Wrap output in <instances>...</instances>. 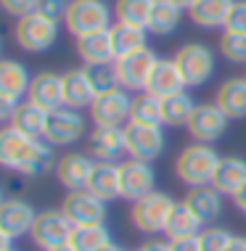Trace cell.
<instances>
[{
  "instance_id": "obj_21",
  "label": "cell",
  "mask_w": 246,
  "mask_h": 251,
  "mask_svg": "<svg viewBox=\"0 0 246 251\" xmlns=\"http://www.w3.org/2000/svg\"><path fill=\"white\" fill-rule=\"evenodd\" d=\"M87 191L95 193L101 201L111 203L122 199V172H119V161H95L93 177Z\"/></svg>"
},
{
  "instance_id": "obj_1",
  "label": "cell",
  "mask_w": 246,
  "mask_h": 251,
  "mask_svg": "<svg viewBox=\"0 0 246 251\" xmlns=\"http://www.w3.org/2000/svg\"><path fill=\"white\" fill-rule=\"evenodd\" d=\"M0 161L5 169L19 172L22 177H43V175L56 169V153L53 146L43 138H29V135L3 127L0 132Z\"/></svg>"
},
{
  "instance_id": "obj_44",
  "label": "cell",
  "mask_w": 246,
  "mask_h": 251,
  "mask_svg": "<svg viewBox=\"0 0 246 251\" xmlns=\"http://www.w3.org/2000/svg\"><path fill=\"white\" fill-rule=\"evenodd\" d=\"M138 251H172V243L164 241V238H148Z\"/></svg>"
},
{
  "instance_id": "obj_35",
  "label": "cell",
  "mask_w": 246,
  "mask_h": 251,
  "mask_svg": "<svg viewBox=\"0 0 246 251\" xmlns=\"http://www.w3.org/2000/svg\"><path fill=\"white\" fill-rule=\"evenodd\" d=\"M69 243L77 251H98L106 243H111V235H109L106 225H82V227H74Z\"/></svg>"
},
{
  "instance_id": "obj_22",
  "label": "cell",
  "mask_w": 246,
  "mask_h": 251,
  "mask_svg": "<svg viewBox=\"0 0 246 251\" xmlns=\"http://www.w3.org/2000/svg\"><path fill=\"white\" fill-rule=\"evenodd\" d=\"M215 103L230 122L246 119V77H230L217 87Z\"/></svg>"
},
{
  "instance_id": "obj_5",
  "label": "cell",
  "mask_w": 246,
  "mask_h": 251,
  "mask_svg": "<svg viewBox=\"0 0 246 251\" xmlns=\"http://www.w3.org/2000/svg\"><path fill=\"white\" fill-rule=\"evenodd\" d=\"M111 16H114V8H109L106 0H72L64 26L77 40V37L93 35V32H106L114 24Z\"/></svg>"
},
{
  "instance_id": "obj_46",
  "label": "cell",
  "mask_w": 246,
  "mask_h": 251,
  "mask_svg": "<svg viewBox=\"0 0 246 251\" xmlns=\"http://www.w3.org/2000/svg\"><path fill=\"white\" fill-rule=\"evenodd\" d=\"M228 251H246V238H244V235H233Z\"/></svg>"
},
{
  "instance_id": "obj_17",
  "label": "cell",
  "mask_w": 246,
  "mask_h": 251,
  "mask_svg": "<svg viewBox=\"0 0 246 251\" xmlns=\"http://www.w3.org/2000/svg\"><path fill=\"white\" fill-rule=\"evenodd\" d=\"M87 153L95 161H119L127 153L125 127H93L87 132Z\"/></svg>"
},
{
  "instance_id": "obj_29",
  "label": "cell",
  "mask_w": 246,
  "mask_h": 251,
  "mask_svg": "<svg viewBox=\"0 0 246 251\" xmlns=\"http://www.w3.org/2000/svg\"><path fill=\"white\" fill-rule=\"evenodd\" d=\"M8 127H13V130H19L24 135H29V138H45L48 111H45V108H40V106H35L32 100H22Z\"/></svg>"
},
{
  "instance_id": "obj_30",
  "label": "cell",
  "mask_w": 246,
  "mask_h": 251,
  "mask_svg": "<svg viewBox=\"0 0 246 251\" xmlns=\"http://www.w3.org/2000/svg\"><path fill=\"white\" fill-rule=\"evenodd\" d=\"M196 100L191 98L188 90L175 93L169 98H162V125L164 127H186L191 114L196 111Z\"/></svg>"
},
{
  "instance_id": "obj_48",
  "label": "cell",
  "mask_w": 246,
  "mask_h": 251,
  "mask_svg": "<svg viewBox=\"0 0 246 251\" xmlns=\"http://www.w3.org/2000/svg\"><path fill=\"white\" fill-rule=\"evenodd\" d=\"M0 251H16L11 246V238H3V235H0Z\"/></svg>"
},
{
  "instance_id": "obj_15",
  "label": "cell",
  "mask_w": 246,
  "mask_h": 251,
  "mask_svg": "<svg viewBox=\"0 0 246 251\" xmlns=\"http://www.w3.org/2000/svg\"><path fill=\"white\" fill-rule=\"evenodd\" d=\"M93 169H95V159L90 153L72 151V153H64L56 161V169H53V172H56V180L66 188V191H87Z\"/></svg>"
},
{
  "instance_id": "obj_23",
  "label": "cell",
  "mask_w": 246,
  "mask_h": 251,
  "mask_svg": "<svg viewBox=\"0 0 246 251\" xmlns=\"http://www.w3.org/2000/svg\"><path fill=\"white\" fill-rule=\"evenodd\" d=\"M74 48H77V56H80V61H82L85 66L114 64V61H117L109 29H106V32H93V35H85V37H77Z\"/></svg>"
},
{
  "instance_id": "obj_49",
  "label": "cell",
  "mask_w": 246,
  "mask_h": 251,
  "mask_svg": "<svg viewBox=\"0 0 246 251\" xmlns=\"http://www.w3.org/2000/svg\"><path fill=\"white\" fill-rule=\"evenodd\" d=\"M98 251H125V249H122L119 243H114V241H111V243H106V246H104V249H98Z\"/></svg>"
},
{
  "instance_id": "obj_18",
  "label": "cell",
  "mask_w": 246,
  "mask_h": 251,
  "mask_svg": "<svg viewBox=\"0 0 246 251\" xmlns=\"http://www.w3.org/2000/svg\"><path fill=\"white\" fill-rule=\"evenodd\" d=\"M27 100H32L35 106L45 108L48 114L56 111V108L66 106L64 103V74L56 72H37L32 77L29 93H27Z\"/></svg>"
},
{
  "instance_id": "obj_27",
  "label": "cell",
  "mask_w": 246,
  "mask_h": 251,
  "mask_svg": "<svg viewBox=\"0 0 246 251\" xmlns=\"http://www.w3.org/2000/svg\"><path fill=\"white\" fill-rule=\"evenodd\" d=\"M29 85H32V77L24 64H19L13 58H5L0 64V96L22 100L29 93Z\"/></svg>"
},
{
  "instance_id": "obj_50",
  "label": "cell",
  "mask_w": 246,
  "mask_h": 251,
  "mask_svg": "<svg viewBox=\"0 0 246 251\" xmlns=\"http://www.w3.org/2000/svg\"><path fill=\"white\" fill-rule=\"evenodd\" d=\"M51 251H77L72 246V243H64V246H56V249H51Z\"/></svg>"
},
{
  "instance_id": "obj_41",
  "label": "cell",
  "mask_w": 246,
  "mask_h": 251,
  "mask_svg": "<svg viewBox=\"0 0 246 251\" xmlns=\"http://www.w3.org/2000/svg\"><path fill=\"white\" fill-rule=\"evenodd\" d=\"M72 0H40V13H45L48 19L53 22H64L66 19V11H69Z\"/></svg>"
},
{
  "instance_id": "obj_4",
  "label": "cell",
  "mask_w": 246,
  "mask_h": 251,
  "mask_svg": "<svg viewBox=\"0 0 246 251\" xmlns=\"http://www.w3.org/2000/svg\"><path fill=\"white\" fill-rule=\"evenodd\" d=\"M58 40V22L48 19L45 13H27L13 24V43L27 53H45Z\"/></svg>"
},
{
  "instance_id": "obj_36",
  "label": "cell",
  "mask_w": 246,
  "mask_h": 251,
  "mask_svg": "<svg viewBox=\"0 0 246 251\" xmlns=\"http://www.w3.org/2000/svg\"><path fill=\"white\" fill-rule=\"evenodd\" d=\"M87 74H90V82L95 87V93H111L117 90L119 85V74H117V64H95V66H85Z\"/></svg>"
},
{
  "instance_id": "obj_39",
  "label": "cell",
  "mask_w": 246,
  "mask_h": 251,
  "mask_svg": "<svg viewBox=\"0 0 246 251\" xmlns=\"http://www.w3.org/2000/svg\"><path fill=\"white\" fill-rule=\"evenodd\" d=\"M3 11L13 19H22L27 13H35L40 8V0H0Z\"/></svg>"
},
{
  "instance_id": "obj_38",
  "label": "cell",
  "mask_w": 246,
  "mask_h": 251,
  "mask_svg": "<svg viewBox=\"0 0 246 251\" xmlns=\"http://www.w3.org/2000/svg\"><path fill=\"white\" fill-rule=\"evenodd\" d=\"M230 241H233V233L225 227H204L199 233V243H201V251H228Z\"/></svg>"
},
{
  "instance_id": "obj_14",
  "label": "cell",
  "mask_w": 246,
  "mask_h": 251,
  "mask_svg": "<svg viewBox=\"0 0 246 251\" xmlns=\"http://www.w3.org/2000/svg\"><path fill=\"white\" fill-rule=\"evenodd\" d=\"M35 220H37V212L24 199L5 196L0 201V235L3 238L13 241V238H22V235H29Z\"/></svg>"
},
{
  "instance_id": "obj_40",
  "label": "cell",
  "mask_w": 246,
  "mask_h": 251,
  "mask_svg": "<svg viewBox=\"0 0 246 251\" xmlns=\"http://www.w3.org/2000/svg\"><path fill=\"white\" fill-rule=\"evenodd\" d=\"M225 32H241V35H246V0H236L233 3L230 16L225 22Z\"/></svg>"
},
{
  "instance_id": "obj_47",
  "label": "cell",
  "mask_w": 246,
  "mask_h": 251,
  "mask_svg": "<svg viewBox=\"0 0 246 251\" xmlns=\"http://www.w3.org/2000/svg\"><path fill=\"white\" fill-rule=\"evenodd\" d=\"M172 3L177 5V8H183V11H191V8H193L196 0H172Z\"/></svg>"
},
{
  "instance_id": "obj_19",
  "label": "cell",
  "mask_w": 246,
  "mask_h": 251,
  "mask_svg": "<svg viewBox=\"0 0 246 251\" xmlns=\"http://www.w3.org/2000/svg\"><path fill=\"white\" fill-rule=\"evenodd\" d=\"M95 98H98V93H95L85 66H74V69L64 72V103L66 106L82 111V108H90Z\"/></svg>"
},
{
  "instance_id": "obj_51",
  "label": "cell",
  "mask_w": 246,
  "mask_h": 251,
  "mask_svg": "<svg viewBox=\"0 0 246 251\" xmlns=\"http://www.w3.org/2000/svg\"><path fill=\"white\" fill-rule=\"evenodd\" d=\"M135 251H138V249H135Z\"/></svg>"
},
{
  "instance_id": "obj_32",
  "label": "cell",
  "mask_w": 246,
  "mask_h": 251,
  "mask_svg": "<svg viewBox=\"0 0 246 251\" xmlns=\"http://www.w3.org/2000/svg\"><path fill=\"white\" fill-rule=\"evenodd\" d=\"M183 22V8H177L172 0H156L151 11V22H148V32L156 37H167L180 26Z\"/></svg>"
},
{
  "instance_id": "obj_33",
  "label": "cell",
  "mask_w": 246,
  "mask_h": 251,
  "mask_svg": "<svg viewBox=\"0 0 246 251\" xmlns=\"http://www.w3.org/2000/svg\"><path fill=\"white\" fill-rule=\"evenodd\" d=\"M154 3L156 0H117L114 3V19L122 24H133V26L148 29Z\"/></svg>"
},
{
  "instance_id": "obj_9",
  "label": "cell",
  "mask_w": 246,
  "mask_h": 251,
  "mask_svg": "<svg viewBox=\"0 0 246 251\" xmlns=\"http://www.w3.org/2000/svg\"><path fill=\"white\" fill-rule=\"evenodd\" d=\"M85 117L80 108L72 106H61L56 111L48 114V127H45V143H51L53 148H66L74 146L85 138Z\"/></svg>"
},
{
  "instance_id": "obj_16",
  "label": "cell",
  "mask_w": 246,
  "mask_h": 251,
  "mask_svg": "<svg viewBox=\"0 0 246 251\" xmlns=\"http://www.w3.org/2000/svg\"><path fill=\"white\" fill-rule=\"evenodd\" d=\"M122 172V199L135 203L143 196L154 193L156 185V172L151 167V161H138V159H127L119 164Z\"/></svg>"
},
{
  "instance_id": "obj_26",
  "label": "cell",
  "mask_w": 246,
  "mask_h": 251,
  "mask_svg": "<svg viewBox=\"0 0 246 251\" xmlns=\"http://www.w3.org/2000/svg\"><path fill=\"white\" fill-rule=\"evenodd\" d=\"M236 0H196L188 11L191 22L201 29H225V22L230 16Z\"/></svg>"
},
{
  "instance_id": "obj_31",
  "label": "cell",
  "mask_w": 246,
  "mask_h": 251,
  "mask_svg": "<svg viewBox=\"0 0 246 251\" xmlns=\"http://www.w3.org/2000/svg\"><path fill=\"white\" fill-rule=\"evenodd\" d=\"M204 230V222L196 217L186 203H177L172 217H169L167 227H164V238L167 241H177V238H191V235H199Z\"/></svg>"
},
{
  "instance_id": "obj_8",
  "label": "cell",
  "mask_w": 246,
  "mask_h": 251,
  "mask_svg": "<svg viewBox=\"0 0 246 251\" xmlns=\"http://www.w3.org/2000/svg\"><path fill=\"white\" fill-rule=\"evenodd\" d=\"M72 233H74V225L61 209H43V212H37V220L32 225L29 238L40 251H51L56 246L69 243Z\"/></svg>"
},
{
  "instance_id": "obj_13",
  "label": "cell",
  "mask_w": 246,
  "mask_h": 251,
  "mask_svg": "<svg viewBox=\"0 0 246 251\" xmlns=\"http://www.w3.org/2000/svg\"><path fill=\"white\" fill-rule=\"evenodd\" d=\"M228 117L222 114V108L217 103H199L196 106V111L191 114L186 130L188 135L193 138V143H217V140L225 135V130H228Z\"/></svg>"
},
{
  "instance_id": "obj_2",
  "label": "cell",
  "mask_w": 246,
  "mask_h": 251,
  "mask_svg": "<svg viewBox=\"0 0 246 251\" xmlns=\"http://www.w3.org/2000/svg\"><path fill=\"white\" fill-rule=\"evenodd\" d=\"M222 156L207 143H191L186 146L175 159V175L183 185L199 188V185H212Z\"/></svg>"
},
{
  "instance_id": "obj_43",
  "label": "cell",
  "mask_w": 246,
  "mask_h": 251,
  "mask_svg": "<svg viewBox=\"0 0 246 251\" xmlns=\"http://www.w3.org/2000/svg\"><path fill=\"white\" fill-rule=\"evenodd\" d=\"M169 243H172V251H201L199 235H191V238H177V241H169Z\"/></svg>"
},
{
  "instance_id": "obj_24",
  "label": "cell",
  "mask_w": 246,
  "mask_h": 251,
  "mask_svg": "<svg viewBox=\"0 0 246 251\" xmlns=\"http://www.w3.org/2000/svg\"><path fill=\"white\" fill-rule=\"evenodd\" d=\"M183 90H188V85H186L183 72L177 69L175 58H159V64H156V69L151 74V82H148V93H154L159 98H169Z\"/></svg>"
},
{
  "instance_id": "obj_45",
  "label": "cell",
  "mask_w": 246,
  "mask_h": 251,
  "mask_svg": "<svg viewBox=\"0 0 246 251\" xmlns=\"http://www.w3.org/2000/svg\"><path fill=\"white\" fill-rule=\"evenodd\" d=\"M233 203H236V209H238V212H241V214L246 217V185H244L241 191H238V193L233 196Z\"/></svg>"
},
{
  "instance_id": "obj_34",
  "label": "cell",
  "mask_w": 246,
  "mask_h": 251,
  "mask_svg": "<svg viewBox=\"0 0 246 251\" xmlns=\"http://www.w3.org/2000/svg\"><path fill=\"white\" fill-rule=\"evenodd\" d=\"M130 122H140V125H162V98L154 93L143 90L133 98V114Z\"/></svg>"
},
{
  "instance_id": "obj_25",
  "label": "cell",
  "mask_w": 246,
  "mask_h": 251,
  "mask_svg": "<svg viewBox=\"0 0 246 251\" xmlns=\"http://www.w3.org/2000/svg\"><path fill=\"white\" fill-rule=\"evenodd\" d=\"M212 185H215L222 196H230V199H233V196L246 185V159L244 156H222L220 164H217Z\"/></svg>"
},
{
  "instance_id": "obj_10",
  "label": "cell",
  "mask_w": 246,
  "mask_h": 251,
  "mask_svg": "<svg viewBox=\"0 0 246 251\" xmlns=\"http://www.w3.org/2000/svg\"><path fill=\"white\" fill-rule=\"evenodd\" d=\"M117 74H119V85L125 87L127 93H143L148 90V82H151V74L159 64V56L151 48H143L138 53H130L125 58H117Z\"/></svg>"
},
{
  "instance_id": "obj_3",
  "label": "cell",
  "mask_w": 246,
  "mask_h": 251,
  "mask_svg": "<svg viewBox=\"0 0 246 251\" xmlns=\"http://www.w3.org/2000/svg\"><path fill=\"white\" fill-rule=\"evenodd\" d=\"M175 206H177V201L169 193L154 191V193L143 196L140 201L133 203V209H130V222H133V227L138 230V233H146V235L164 233V227H167Z\"/></svg>"
},
{
  "instance_id": "obj_42",
  "label": "cell",
  "mask_w": 246,
  "mask_h": 251,
  "mask_svg": "<svg viewBox=\"0 0 246 251\" xmlns=\"http://www.w3.org/2000/svg\"><path fill=\"white\" fill-rule=\"evenodd\" d=\"M19 103H22V100H13V98L0 96V119H3V125H5V127L11 125V119H13V114H16Z\"/></svg>"
},
{
  "instance_id": "obj_6",
  "label": "cell",
  "mask_w": 246,
  "mask_h": 251,
  "mask_svg": "<svg viewBox=\"0 0 246 251\" xmlns=\"http://www.w3.org/2000/svg\"><path fill=\"white\" fill-rule=\"evenodd\" d=\"M172 58H175L177 69L183 72L186 85L191 90H193V87H204L212 77H215V53H212V48L204 43L180 45Z\"/></svg>"
},
{
  "instance_id": "obj_28",
  "label": "cell",
  "mask_w": 246,
  "mask_h": 251,
  "mask_svg": "<svg viewBox=\"0 0 246 251\" xmlns=\"http://www.w3.org/2000/svg\"><path fill=\"white\" fill-rule=\"evenodd\" d=\"M109 35H111L114 56H117V58H125V56H130V53H138L143 48H148V45H146L148 29H143V26L114 22L111 26H109Z\"/></svg>"
},
{
  "instance_id": "obj_20",
  "label": "cell",
  "mask_w": 246,
  "mask_h": 251,
  "mask_svg": "<svg viewBox=\"0 0 246 251\" xmlns=\"http://www.w3.org/2000/svg\"><path fill=\"white\" fill-rule=\"evenodd\" d=\"M183 203L193 212L204 225H212L217 217L222 214V193L215 185H199V188H188Z\"/></svg>"
},
{
  "instance_id": "obj_7",
  "label": "cell",
  "mask_w": 246,
  "mask_h": 251,
  "mask_svg": "<svg viewBox=\"0 0 246 251\" xmlns=\"http://www.w3.org/2000/svg\"><path fill=\"white\" fill-rule=\"evenodd\" d=\"M125 143L127 156L138 161H156L164 153L167 138H164V125H140V122H127L125 125Z\"/></svg>"
},
{
  "instance_id": "obj_11",
  "label": "cell",
  "mask_w": 246,
  "mask_h": 251,
  "mask_svg": "<svg viewBox=\"0 0 246 251\" xmlns=\"http://www.w3.org/2000/svg\"><path fill=\"white\" fill-rule=\"evenodd\" d=\"M133 114V98L125 87L101 93L90 106V119L95 127H125Z\"/></svg>"
},
{
  "instance_id": "obj_12",
  "label": "cell",
  "mask_w": 246,
  "mask_h": 251,
  "mask_svg": "<svg viewBox=\"0 0 246 251\" xmlns=\"http://www.w3.org/2000/svg\"><path fill=\"white\" fill-rule=\"evenodd\" d=\"M61 212L69 217L74 227L106 225V201L90 191H69L61 201Z\"/></svg>"
},
{
  "instance_id": "obj_37",
  "label": "cell",
  "mask_w": 246,
  "mask_h": 251,
  "mask_svg": "<svg viewBox=\"0 0 246 251\" xmlns=\"http://www.w3.org/2000/svg\"><path fill=\"white\" fill-rule=\"evenodd\" d=\"M220 53L230 64H246V35L241 32H225L220 35Z\"/></svg>"
}]
</instances>
